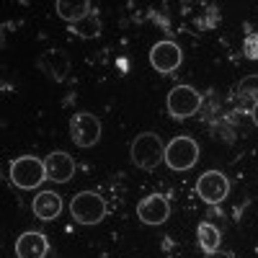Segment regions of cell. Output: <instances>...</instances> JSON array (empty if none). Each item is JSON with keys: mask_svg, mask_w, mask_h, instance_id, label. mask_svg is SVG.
<instances>
[{"mask_svg": "<svg viewBox=\"0 0 258 258\" xmlns=\"http://www.w3.org/2000/svg\"><path fill=\"white\" fill-rule=\"evenodd\" d=\"M238 96L245 101V98H255L258 101V75H248L238 83Z\"/></svg>", "mask_w": 258, "mask_h": 258, "instance_id": "2e32d148", "label": "cell"}, {"mask_svg": "<svg viewBox=\"0 0 258 258\" xmlns=\"http://www.w3.org/2000/svg\"><path fill=\"white\" fill-rule=\"evenodd\" d=\"M132 163L142 170H155L160 163H165V145L155 132H142L135 137L132 147H129Z\"/></svg>", "mask_w": 258, "mask_h": 258, "instance_id": "6da1fadb", "label": "cell"}, {"mask_svg": "<svg viewBox=\"0 0 258 258\" xmlns=\"http://www.w3.org/2000/svg\"><path fill=\"white\" fill-rule=\"evenodd\" d=\"M31 212L36 214L39 220L52 222V220H57L62 214V197L54 194V191H39L34 197V202H31Z\"/></svg>", "mask_w": 258, "mask_h": 258, "instance_id": "7c38bea8", "label": "cell"}, {"mask_svg": "<svg viewBox=\"0 0 258 258\" xmlns=\"http://www.w3.org/2000/svg\"><path fill=\"white\" fill-rule=\"evenodd\" d=\"M202 109V93L191 85H176L168 93V114L173 119H188Z\"/></svg>", "mask_w": 258, "mask_h": 258, "instance_id": "5b68a950", "label": "cell"}, {"mask_svg": "<svg viewBox=\"0 0 258 258\" xmlns=\"http://www.w3.org/2000/svg\"><path fill=\"white\" fill-rule=\"evenodd\" d=\"M199 160V145L191 137H173L165 145V165L170 170H188Z\"/></svg>", "mask_w": 258, "mask_h": 258, "instance_id": "277c9868", "label": "cell"}, {"mask_svg": "<svg viewBox=\"0 0 258 258\" xmlns=\"http://www.w3.org/2000/svg\"><path fill=\"white\" fill-rule=\"evenodd\" d=\"M44 165H47V178L49 181H57V183H68L73 176H75V160L70 153L64 150H54L44 158Z\"/></svg>", "mask_w": 258, "mask_h": 258, "instance_id": "30bf717a", "label": "cell"}, {"mask_svg": "<svg viewBox=\"0 0 258 258\" xmlns=\"http://www.w3.org/2000/svg\"><path fill=\"white\" fill-rule=\"evenodd\" d=\"M137 217H140V222L153 225V227L163 225L170 217V202H168V197H163V194H150V197H145L137 204Z\"/></svg>", "mask_w": 258, "mask_h": 258, "instance_id": "9c48e42d", "label": "cell"}, {"mask_svg": "<svg viewBox=\"0 0 258 258\" xmlns=\"http://www.w3.org/2000/svg\"><path fill=\"white\" fill-rule=\"evenodd\" d=\"M207 258H232V253H220V250H217V253H209Z\"/></svg>", "mask_w": 258, "mask_h": 258, "instance_id": "d6986e66", "label": "cell"}, {"mask_svg": "<svg viewBox=\"0 0 258 258\" xmlns=\"http://www.w3.org/2000/svg\"><path fill=\"white\" fill-rule=\"evenodd\" d=\"M49 253V240L41 232L29 230L21 232L16 240V258H47Z\"/></svg>", "mask_w": 258, "mask_h": 258, "instance_id": "8fae6325", "label": "cell"}, {"mask_svg": "<svg viewBox=\"0 0 258 258\" xmlns=\"http://www.w3.org/2000/svg\"><path fill=\"white\" fill-rule=\"evenodd\" d=\"M243 54L248 59H258V34H248L243 41Z\"/></svg>", "mask_w": 258, "mask_h": 258, "instance_id": "e0dca14e", "label": "cell"}, {"mask_svg": "<svg viewBox=\"0 0 258 258\" xmlns=\"http://www.w3.org/2000/svg\"><path fill=\"white\" fill-rule=\"evenodd\" d=\"M47 181V165L44 160H39L36 155H21L11 163V183L31 191Z\"/></svg>", "mask_w": 258, "mask_h": 258, "instance_id": "7a4b0ae2", "label": "cell"}, {"mask_svg": "<svg viewBox=\"0 0 258 258\" xmlns=\"http://www.w3.org/2000/svg\"><path fill=\"white\" fill-rule=\"evenodd\" d=\"M39 70H44L54 80H64V75H68V70H70V62H68V57H64V52L52 49L39 59Z\"/></svg>", "mask_w": 258, "mask_h": 258, "instance_id": "5bb4252c", "label": "cell"}, {"mask_svg": "<svg viewBox=\"0 0 258 258\" xmlns=\"http://www.w3.org/2000/svg\"><path fill=\"white\" fill-rule=\"evenodd\" d=\"M250 116H253V124L258 126V101L253 103V109H250Z\"/></svg>", "mask_w": 258, "mask_h": 258, "instance_id": "ac0fdd59", "label": "cell"}, {"mask_svg": "<svg viewBox=\"0 0 258 258\" xmlns=\"http://www.w3.org/2000/svg\"><path fill=\"white\" fill-rule=\"evenodd\" d=\"M106 212H109V207L96 191H80L70 202V214L78 225H98L106 217Z\"/></svg>", "mask_w": 258, "mask_h": 258, "instance_id": "3957f363", "label": "cell"}, {"mask_svg": "<svg viewBox=\"0 0 258 258\" xmlns=\"http://www.w3.org/2000/svg\"><path fill=\"white\" fill-rule=\"evenodd\" d=\"M197 194L207 204H220L230 194V181H227L225 173H220V170H207V173H202L197 178Z\"/></svg>", "mask_w": 258, "mask_h": 258, "instance_id": "52a82bcc", "label": "cell"}, {"mask_svg": "<svg viewBox=\"0 0 258 258\" xmlns=\"http://www.w3.org/2000/svg\"><path fill=\"white\" fill-rule=\"evenodd\" d=\"M93 13V6L88 0H57V16L68 24L78 26L80 21H85Z\"/></svg>", "mask_w": 258, "mask_h": 258, "instance_id": "4fadbf2b", "label": "cell"}, {"mask_svg": "<svg viewBox=\"0 0 258 258\" xmlns=\"http://www.w3.org/2000/svg\"><path fill=\"white\" fill-rule=\"evenodd\" d=\"M101 119L88 114V111H80V114H73L70 119V140L78 145V147H93L98 145L101 140Z\"/></svg>", "mask_w": 258, "mask_h": 258, "instance_id": "8992f818", "label": "cell"}, {"mask_svg": "<svg viewBox=\"0 0 258 258\" xmlns=\"http://www.w3.org/2000/svg\"><path fill=\"white\" fill-rule=\"evenodd\" d=\"M197 240H199V248L209 255V253H217L220 250V243H222V232L214 227L212 222H202L197 227Z\"/></svg>", "mask_w": 258, "mask_h": 258, "instance_id": "9a60e30c", "label": "cell"}, {"mask_svg": "<svg viewBox=\"0 0 258 258\" xmlns=\"http://www.w3.org/2000/svg\"><path fill=\"white\" fill-rule=\"evenodd\" d=\"M181 59H183L181 47L176 44V41H170V39L158 41V44L150 49V64H153L158 73H163V75L176 73L181 68Z\"/></svg>", "mask_w": 258, "mask_h": 258, "instance_id": "ba28073f", "label": "cell"}]
</instances>
